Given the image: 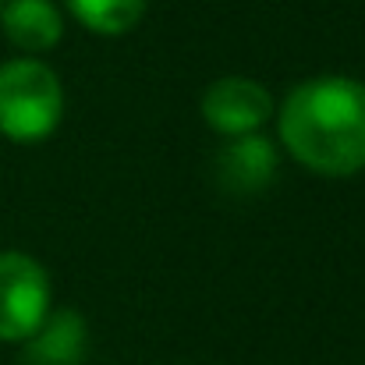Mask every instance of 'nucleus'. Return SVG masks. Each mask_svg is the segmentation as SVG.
I'll return each mask as SVG.
<instances>
[{"instance_id":"obj_1","label":"nucleus","mask_w":365,"mask_h":365,"mask_svg":"<svg viewBox=\"0 0 365 365\" xmlns=\"http://www.w3.org/2000/svg\"><path fill=\"white\" fill-rule=\"evenodd\" d=\"M280 138L316 174H359L365 167V86L344 75L302 82L280 107Z\"/></svg>"},{"instance_id":"obj_2","label":"nucleus","mask_w":365,"mask_h":365,"mask_svg":"<svg viewBox=\"0 0 365 365\" xmlns=\"http://www.w3.org/2000/svg\"><path fill=\"white\" fill-rule=\"evenodd\" d=\"M64 114L57 75L39 61H7L0 68V131L11 142L46 138Z\"/></svg>"},{"instance_id":"obj_3","label":"nucleus","mask_w":365,"mask_h":365,"mask_svg":"<svg viewBox=\"0 0 365 365\" xmlns=\"http://www.w3.org/2000/svg\"><path fill=\"white\" fill-rule=\"evenodd\" d=\"M50 316L46 269L25 252H0V341H29Z\"/></svg>"},{"instance_id":"obj_4","label":"nucleus","mask_w":365,"mask_h":365,"mask_svg":"<svg viewBox=\"0 0 365 365\" xmlns=\"http://www.w3.org/2000/svg\"><path fill=\"white\" fill-rule=\"evenodd\" d=\"M202 118L220 135H255L273 118L269 93L252 78H220L202 96Z\"/></svg>"},{"instance_id":"obj_5","label":"nucleus","mask_w":365,"mask_h":365,"mask_svg":"<svg viewBox=\"0 0 365 365\" xmlns=\"http://www.w3.org/2000/svg\"><path fill=\"white\" fill-rule=\"evenodd\" d=\"M86 344L89 334L78 312H50L39 323V330L25 341V365H82Z\"/></svg>"},{"instance_id":"obj_6","label":"nucleus","mask_w":365,"mask_h":365,"mask_svg":"<svg viewBox=\"0 0 365 365\" xmlns=\"http://www.w3.org/2000/svg\"><path fill=\"white\" fill-rule=\"evenodd\" d=\"M277 170V153L259 135H238L231 138L217 156L220 185L231 192H259Z\"/></svg>"},{"instance_id":"obj_7","label":"nucleus","mask_w":365,"mask_h":365,"mask_svg":"<svg viewBox=\"0 0 365 365\" xmlns=\"http://www.w3.org/2000/svg\"><path fill=\"white\" fill-rule=\"evenodd\" d=\"M0 25L18 50L39 53L57 46L64 21L50 0H7L0 4Z\"/></svg>"},{"instance_id":"obj_8","label":"nucleus","mask_w":365,"mask_h":365,"mask_svg":"<svg viewBox=\"0 0 365 365\" xmlns=\"http://www.w3.org/2000/svg\"><path fill=\"white\" fill-rule=\"evenodd\" d=\"M68 7L89 32L121 36L142 18L145 0H68Z\"/></svg>"}]
</instances>
